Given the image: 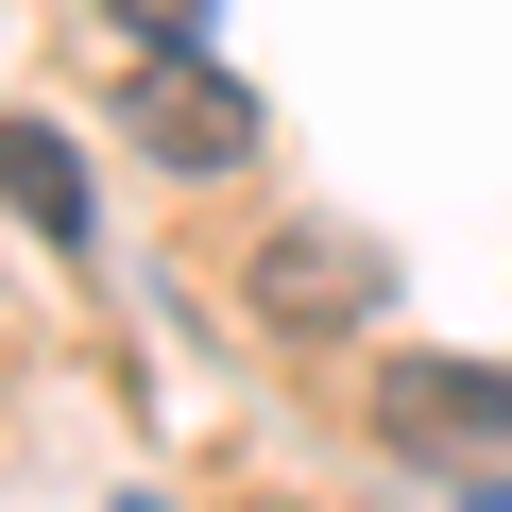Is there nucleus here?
<instances>
[{"instance_id": "39448f33", "label": "nucleus", "mask_w": 512, "mask_h": 512, "mask_svg": "<svg viewBox=\"0 0 512 512\" xmlns=\"http://www.w3.org/2000/svg\"><path fill=\"white\" fill-rule=\"evenodd\" d=\"M103 18H120L137 52H205V0H103Z\"/></svg>"}, {"instance_id": "7ed1b4c3", "label": "nucleus", "mask_w": 512, "mask_h": 512, "mask_svg": "<svg viewBox=\"0 0 512 512\" xmlns=\"http://www.w3.org/2000/svg\"><path fill=\"white\" fill-rule=\"evenodd\" d=\"M256 308H274V325H359V308H376V256L325 239V222H291L274 256H256Z\"/></svg>"}, {"instance_id": "f257e3e1", "label": "nucleus", "mask_w": 512, "mask_h": 512, "mask_svg": "<svg viewBox=\"0 0 512 512\" xmlns=\"http://www.w3.org/2000/svg\"><path fill=\"white\" fill-rule=\"evenodd\" d=\"M376 427H393L410 461L495 478V461H512V376H495V359H393V376H376Z\"/></svg>"}, {"instance_id": "20e7f679", "label": "nucleus", "mask_w": 512, "mask_h": 512, "mask_svg": "<svg viewBox=\"0 0 512 512\" xmlns=\"http://www.w3.org/2000/svg\"><path fill=\"white\" fill-rule=\"evenodd\" d=\"M0 205H18L35 239H86V154L52 120H0Z\"/></svg>"}, {"instance_id": "f03ea898", "label": "nucleus", "mask_w": 512, "mask_h": 512, "mask_svg": "<svg viewBox=\"0 0 512 512\" xmlns=\"http://www.w3.org/2000/svg\"><path fill=\"white\" fill-rule=\"evenodd\" d=\"M120 120H137L154 171H239V154H256V86L205 69V52H137V103H120Z\"/></svg>"}]
</instances>
